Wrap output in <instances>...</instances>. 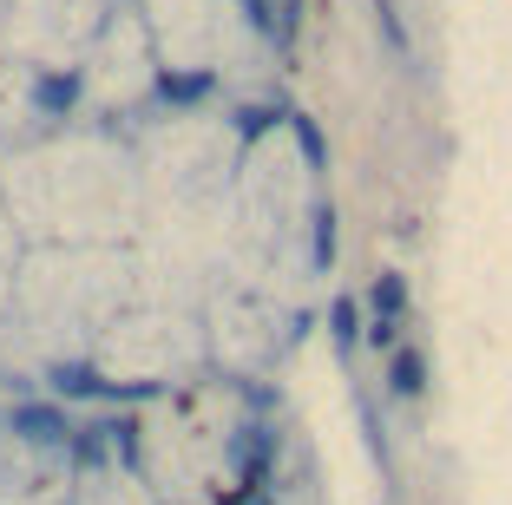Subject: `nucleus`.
Returning a JSON list of instances; mask_svg holds the SVG:
<instances>
[{
  "label": "nucleus",
  "instance_id": "obj_10",
  "mask_svg": "<svg viewBox=\"0 0 512 505\" xmlns=\"http://www.w3.org/2000/svg\"><path fill=\"white\" fill-rule=\"evenodd\" d=\"M296 138H302V151H309V158L322 164V132H316V125H309V119H296Z\"/></svg>",
  "mask_w": 512,
  "mask_h": 505
},
{
  "label": "nucleus",
  "instance_id": "obj_8",
  "mask_svg": "<svg viewBox=\"0 0 512 505\" xmlns=\"http://www.w3.org/2000/svg\"><path fill=\"white\" fill-rule=\"evenodd\" d=\"M335 342H355V302H335Z\"/></svg>",
  "mask_w": 512,
  "mask_h": 505
},
{
  "label": "nucleus",
  "instance_id": "obj_6",
  "mask_svg": "<svg viewBox=\"0 0 512 505\" xmlns=\"http://www.w3.org/2000/svg\"><path fill=\"white\" fill-rule=\"evenodd\" d=\"M158 92H165V99H204V92H211V79H204V73H165V79H158Z\"/></svg>",
  "mask_w": 512,
  "mask_h": 505
},
{
  "label": "nucleus",
  "instance_id": "obj_5",
  "mask_svg": "<svg viewBox=\"0 0 512 505\" xmlns=\"http://www.w3.org/2000/svg\"><path fill=\"white\" fill-rule=\"evenodd\" d=\"M46 381L60 387V394H106V381H99L92 368H66V361H60L53 374H46Z\"/></svg>",
  "mask_w": 512,
  "mask_h": 505
},
{
  "label": "nucleus",
  "instance_id": "obj_4",
  "mask_svg": "<svg viewBox=\"0 0 512 505\" xmlns=\"http://www.w3.org/2000/svg\"><path fill=\"white\" fill-rule=\"evenodd\" d=\"M421 387H427V361L414 348H401L394 355V394H421Z\"/></svg>",
  "mask_w": 512,
  "mask_h": 505
},
{
  "label": "nucleus",
  "instance_id": "obj_1",
  "mask_svg": "<svg viewBox=\"0 0 512 505\" xmlns=\"http://www.w3.org/2000/svg\"><path fill=\"white\" fill-rule=\"evenodd\" d=\"M14 433L33 440V446H60L73 427H66V414H53V407H14Z\"/></svg>",
  "mask_w": 512,
  "mask_h": 505
},
{
  "label": "nucleus",
  "instance_id": "obj_3",
  "mask_svg": "<svg viewBox=\"0 0 512 505\" xmlns=\"http://www.w3.org/2000/svg\"><path fill=\"white\" fill-rule=\"evenodd\" d=\"M73 99H79V79L73 73H53V79H40V86H33V105H40V112H73Z\"/></svg>",
  "mask_w": 512,
  "mask_h": 505
},
{
  "label": "nucleus",
  "instance_id": "obj_9",
  "mask_svg": "<svg viewBox=\"0 0 512 505\" xmlns=\"http://www.w3.org/2000/svg\"><path fill=\"white\" fill-rule=\"evenodd\" d=\"M270 119H276V112H263V105H250V112H243V138H263V132H270Z\"/></svg>",
  "mask_w": 512,
  "mask_h": 505
},
{
  "label": "nucleus",
  "instance_id": "obj_11",
  "mask_svg": "<svg viewBox=\"0 0 512 505\" xmlns=\"http://www.w3.org/2000/svg\"><path fill=\"white\" fill-rule=\"evenodd\" d=\"M224 505H270L263 492H243V499H224Z\"/></svg>",
  "mask_w": 512,
  "mask_h": 505
},
{
  "label": "nucleus",
  "instance_id": "obj_7",
  "mask_svg": "<svg viewBox=\"0 0 512 505\" xmlns=\"http://www.w3.org/2000/svg\"><path fill=\"white\" fill-rule=\"evenodd\" d=\"M316 263L322 269L335 263V217H329V210H316Z\"/></svg>",
  "mask_w": 512,
  "mask_h": 505
},
{
  "label": "nucleus",
  "instance_id": "obj_12",
  "mask_svg": "<svg viewBox=\"0 0 512 505\" xmlns=\"http://www.w3.org/2000/svg\"><path fill=\"white\" fill-rule=\"evenodd\" d=\"M289 20H296V0H283V33H289Z\"/></svg>",
  "mask_w": 512,
  "mask_h": 505
},
{
  "label": "nucleus",
  "instance_id": "obj_2",
  "mask_svg": "<svg viewBox=\"0 0 512 505\" xmlns=\"http://www.w3.org/2000/svg\"><path fill=\"white\" fill-rule=\"evenodd\" d=\"M401 309H407V283H401V276H381V283H375V342L394 335Z\"/></svg>",
  "mask_w": 512,
  "mask_h": 505
}]
</instances>
